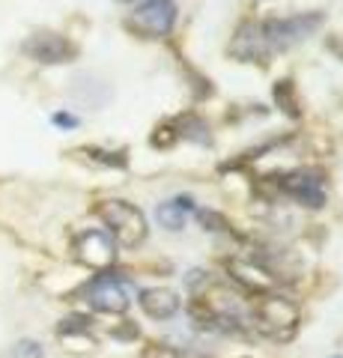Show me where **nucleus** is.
Wrapping results in <instances>:
<instances>
[{
	"instance_id": "f8f14e48",
	"label": "nucleus",
	"mask_w": 343,
	"mask_h": 358,
	"mask_svg": "<svg viewBox=\"0 0 343 358\" xmlns=\"http://www.w3.org/2000/svg\"><path fill=\"white\" fill-rule=\"evenodd\" d=\"M194 209H197V203L191 194H173L156 206V221H159V227L180 233V230H185L188 218L194 215Z\"/></svg>"
},
{
	"instance_id": "f3484780",
	"label": "nucleus",
	"mask_w": 343,
	"mask_h": 358,
	"mask_svg": "<svg viewBox=\"0 0 343 358\" xmlns=\"http://www.w3.org/2000/svg\"><path fill=\"white\" fill-rule=\"evenodd\" d=\"M176 141H180V134H176L170 120L161 122V126H156V129H152V134H149V147L152 150H170Z\"/></svg>"
},
{
	"instance_id": "6ab92c4d",
	"label": "nucleus",
	"mask_w": 343,
	"mask_h": 358,
	"mask_svg": "<svg viewBox=\"0 0 343 358\" xmlns=\"http://www.w3.org/2000/svg\"><path fill=\"white\" fill-rule=\"evenodd\" d=\"M51 122L57 129H63V131H72V129H78L81 126V117L78 114H72V110H54L51 114Z\"/></svg>"
},
{
	"instance_id": "9d476101",
	"label": "nucleus",
	"mask_w": 343,
	"mask_h": 358,
	"mask_svg": "<svg viewBox=\"0 0 343 358\" xmlns=\"http://www.w3.org/2000/svg\"><path fill=\"white\" fill-rule=\"evenodd\" d=\"M227 54L233 57L236 63H257V66H269V54L263 48V39H260V30H257V18H245L239 21L233 36H230L227 45Z\"/></svg>"
},
{
	"instance_id": "f257e3e1",
	"label": "nucleus",
	"mask_w": 343,
	"mask_h": 358,
	"mask_svg": "<svg viewBox=\"0 0 343 358\" xmlns=\"http://www.w3.org/2000/svg\"><path fill=\"white\" fill-rule=\"evenodd\" d=\"M323 24H326L323 9L257 18V30H260V39H263V48H265V54H269V60L275 57V54H286L290 48H295V45H302L311 36H316Z\"/></svg>"
},
{
	"instance_id": "2eb2a0df",
	"label": "nucleus",
	"mask_w": 343,
	"mask_h": 358,
	"mask_svg": "<svg viewBox=\"0 0 343 358\" xmlns=\"http://www.w3.org/2000/svg\"><path fill=\"white\" fill-rule=\"evenodd\" d=\"M78 155H84L90 164H98V167H110V171H126L129 167V150H105V147H81L75 150Z\"/></svg>"
},
{
	"instance_id": "4468645a",
	"label": "nucleus",
	"mask_w": 343,
	"mask_h": 358,
	"mask_svg": "<svg viewBox=\"0 0 343 358\" xmlns=\"http://www.w3.org/2000/svg\"><path fill=\"white\" fill-rule=\"evenodd\" d=\"M272 99H275V105H278V110L284 117L302 120L305 108H302V96H298V87H295L293 78H281V81H275L272 84Z\"/></svg>"
},
{
	"instance_id": "aec40b11",
	"label": "nucleus",
	"mask_w": 343,
	"mask_h": 358,
	"mask_svg": "<svg viewBox=\"0 0 343 358\" xmlns=\"http://www.w3.org/2000/svg\"><path fill=\"white\" fill-rule=\"evenodd\" d=\"M143 358H180V352L173 350V346L168 343H152L147 352H143Z\"/></svg>"
},
{
	"instance_id": "0eeeda50",
	"label": "nucleus",
	"mask_w": 343,
	"mask_h": 358,
	"mask_svg": "<svg viewBox=\"0 0 343 358\" xmlns=\"http://www.w3.org/2000/svg\"><path fill=\"white\" fill-rule=\"evenodd\" d=\"M84 301L98 313H126L131 305V284L129 278L117 272L96 275L90 284L84 287Z\"/></svg>"
},
{
	"instance_id": "7ed1b4c3",
	"label": "nucleus",
	"mask_w": 343,
	"mask_h": 358,
	"mask_svg": "<svg viewBox=\"0 0 343 358\" xmlns=\"http://www.w3.org/2000/svg\"><path fill=\"white\" fill-rule=\"evenodd\" d=\"M96 215L102 218L105 230L110 233V239L117 245H123V248H138L147 239V218H143V212L129 203V200H119V197H110V200H98L96 203Z\"/></svg>"
},
{
	"instance_id": "a211bd4d",
	"label": "nucleus",
	"mask_w": 343,
	"mask_h": 358,
	"mask_svg": "<svg viewBox=\"0 0 343 358\" xmlns=\"http://www.w3.org/2000/svg\"><path fill=\"white\" fill-rule=\"evenodd\" d=\"M6 358H45V350H42L39 341L24 338V341H15L13 346H9Z\"/></svg>"
},
{
	"instance_id": "dca6fc26",
	"label": "nucleus",
	"mask_w": 343,
	"mask_h": 358,
	"mask_svg": "<svg viewBox=\"0 0 343 358\" xmlns=\"http://www.w3.org/2000/svg\"><path fill=\"white\" fill-rule=\"evenodd\" d=\"M194 215H197V221L203 224V230H209V233H230V230H233L230 218L224 215V212H218V209H200V206H197Z\"/></svg>"
},
{
	"instance_id": "f03ea898",
	"label": "nucleus",
	"mask_w": 343,
	"mask_h": 358,
	"mask_svg": "<svg viewBox=\"0 0 343 358\" xmlns=\"http://www.w3.org/2000/svg\"><path fill=\"white\" fill-rule=\"evenodd\" d=\"M248 313H251V326L275 341L290 338L298 326V320H302V308H298L293 299L275 293V289L272 293H263V296H254Z\"/></svg>"
},
{
	"instance_id": "4be33fe9",
	"label": "nucleus",
	"mask_w": 343,
	"mask_h": 358,
	"mask_svg": "<svg viewBox=\"0 0 343 358\" xmlns=\"http://www.w3.org/2000/svg\"><path fill=\"white\" fill-rule=\"evenodd\" d=\"M331 358H343V355H331Z\"/></svg>"
},
{
	"instance_id": "6e6552de",
	"label": "nucleus",
	"mask_w": 343,
	"mask_h": 358,
	"mask_svg": "<svg viewBox=\"0 0 343 358\" xmlns=\"http://www.w3.org/2000/svg\"><path fill=\"white\" fill-rule=\"evenodd\" d=\"M72 251H75V260L96 268V272H108L110 266L117 263V242L110 239L108 230H81L72 242Z\"/></svg>"
},
{
	"instance_id": "412c9836",
	"label": "nucleus",
	"mask_w": 343,
	"mask_h": 358,
	"mask_svg": "<svg viewBox=\"0 0 343 358\" xmlns=\"http://www.w3.org/2000/svg\"><path fill=\"white\" fill-rule=\"evenodd\" d=\"M117 3H131V6H138V3H143V0H117Z\"/></svg>"
},
{
	"instance_id": "423d86ee",
	"label": "nucleus",
	"mask_w": 343,
	"mask_h": 358,
	"mask_svg": "<svg viewBox=\"0 0 343 358\" xmlns=\"http://www.w3.org/2000/svg\"><path fill=\"white\" fill-rule=\"evenodd\" d=\"M21 51H24V57H30L39 66H66V63H75L81 54V48L69 36H63L57 30H48V27L33 30L21 42Z\"/></svg>"
},
{
	"instance_id": "39448f33",
	"label": "nucleus",
	"mask_w": 343,
	"mask_h": 358,
	"mask_svg": "<svg viewBox=\"0 0 343 358\" xmlns=\"http://www.w3.org/2000/svg\"><path fill=\"white\" fill-rule=\"evenodd\" d=\"M176 21H180V6L176 0H143L131 13H126L123 27L138 39H168Z\"/></svg>"
},
{
	"instance_id": "1a4fd4ad",
	"label": "nucleus",
	"mask_w": 343,
	"mask_h": 358,
	"mask_svg": "<svg viewBox=\"0 0 343 358\" xmlns=\"http://www.w3.org/2000/svg\"><path fill=\"white\" fill-rule=\"evenodd\" d=\"M227 275L245 289L251 296H263V293H272L278 278H275L269 268L260 263V257H230L227 260Z\"/></svg>"
},
{
	"instance_id": "9b49d317",
	"label": "nucleus",
	"mask_w": 343,
	"mask_h": 358,
	"mask_svg": "<svg viewBox=\"0 0 343 358\" xmlns=\"http://www.w3.org/2000/svg\"><path fill=\"white\" fill-rule=\"evenodd\" d=\"M138 305L149 320L164 322V320H173L182 310V299L170 287H147L138 293Z\"/></svg>"
},
{
	"instance_id": "ddd939ff",
	"label": "nucleus",
	"mask_w": 343,
	"mask_h": 358,
	"mask_svg": "<svg viewBox=\"0 0 343 358\" xmlns=\"http://www.w3.org/2000/svg\"><path fill=\"white\" fill-rule=\"evenodd\" d=\"M170 122H173L176 134H180V141H188V143H194V147H212L215 143L212 126H209L200 114H194V110H185V114L173 117Z\"/></svg>"
},
{
	"instance_id": "20e7f679",
	"label": "nucleus",
	"mask_w": 343,
	"mask_h": 358,
	"mask_svg": "<svg viewBox=\"0 0 343 358\" xmlns=\"http://www.w3.org/2000/svg\"><path fill=\"white\" fill-rule=\"evenodd\" d=\"M269 179L284 197L295 200L305 209H323L328 203V176L319 167H293Z\"/></svg>"
}]
</instances>
